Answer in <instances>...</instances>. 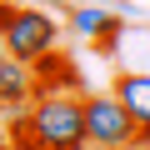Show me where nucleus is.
Here are the masks:
<instances>
[{"mask_svg": "<svg viewBox=\"0 0 150 150\" xmlns=\"http://www.w3.org/2000/svg\"><path fill=\"white\" fill-rule=\"evenodd\" d=\"M10 10H15L10 0H0V65L10 60V45H5V25H10Z\"/></svg>", "mask_w": 150, "mask_h": 150, "instance_id": "nucleus-8", "label": "nucleus"}, {"mask_svg": "<svg viewBox=\"0 0 150 150\" xmlns=\"http://www.w3.org/2000/svg\"><path fill=\"white\" fill-rule=\"evenodd\" d=\"M65 25H70V35L75 40H95V50H115L120 45V35H125V20H120V10H105V5H75L70 15H65Z\"/></svg>", "mask_w": 150, "mask_h": 150, "instance_id": "nucleus-4", "label": "nucleus"}, {"mask_svg": "<svg viewBox=\"0 0 150 150\" xmlns=\"http://www.w3.org/2000/svg\"><path fill=\"white\" fill-rule=\"evenodd\" d=\"M35 70V85L40 90H80V75H75V65H70V55H45L40 65H30Z\"/></svg>", "mask_w": 150, "mask_h": 150, "instance_id": "nucleus-7", "label": "nucleus"}, {"mask_svg": "<svg viewBox=\"0 0 150 150\" xmlns=\"http://www.w3.org/2000/svg\"><path fill=\"white\" fill-rule=\"evenodd\" d=\"M115 95L140 125V150H150V70H125L115 80Z\"/></svg>", "mask_w": 150, "mask_h": 150, "instance_id": "nucleus-6", "label": "nucleus"}, {"mask_svg": "<svg viewBox=\"0 0 150 150\" xmlns=\"http://www.w3.org/2000/svg\"><path fill=\"white\" fill-rule=\"evenodd\" d=\"M15 150H90L85 140V95L80 90H40V100L5 125Z\"/></svg>", "mask_w": 150, "mask_h": 150, "instance_id": "nucleus-1", "label": "nucleus"}, {"mask_svg": "<svg viewBox=\"0 0 150 150\" xmlns=\"http://www.w3.org/2000/svg\"><path fill=\"white\" fill-rule=\"evenodd\" d=\"M85 140L90 150H140V125L115 90L85 95Z\"/></svg>", "mask_w": 150, "mask_h": 150, "instance_id": "nucleus-3", "label": "nucleus"}, {"mask_svg": "<svg viewBox=\"0 0 150 150\" xmlns=\"http://www.w3.org/2000/svg\"><path fill=\"white\" fill-rule=\"evenodd\" d=\"M0 150H15V140L5 135V125H0Z\"/></svg>", "mask_w": 150, "mask_h": 150, "instance_id": "nucleus-9", "label": "nucleus"}, {"mask_svg": "<svg viewBox=\"0 0 150 150\" xmlns=\"http://www.w3.org/2000/svg\"><path fill=\"white\" fill-rule=\"evenodd\" d=\"M40 100V85H35V70L25 60H5L0 65V125L20 120L30 105Z\"/></svg>", "mask_w": 150, "mask_h": 150, "instance_id": "nucleus-5", "label": "nucleus"}, {"mask_svg": "<svg viewBox=\"0 0 150 150\" xmlns=\"http://www.w3.org/2000/svg\"><path fill=\"white\" fill-rule=\"evenodd\" d=\"M60 20L45 10V5H15L10 10V25H5V45H10V60H25V65H40L45 55L60 50Z\"/></svg>", "mask_w": 150, "mask_h": 150, "instance_id": "nucleus-2", "label": "nucleus"}]
</instances>
